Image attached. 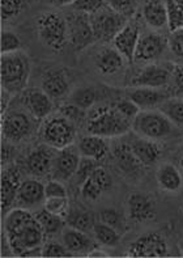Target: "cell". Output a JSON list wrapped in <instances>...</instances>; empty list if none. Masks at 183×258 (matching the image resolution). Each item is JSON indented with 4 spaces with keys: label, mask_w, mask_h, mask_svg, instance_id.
Wrapping results in <instances>:
<instances>
[{
    "label": "cell",
    "mask_w": 183,
    "mask_h": 258,
    "mask_svg": "<svg viewBox=\"0 0 183 258\" xmlns=\"http://www.w3.org/2000/svg\"><path fill=\"white\" fill-rule=\"evenodd\" d=\"M179 170H180V173H182V176H183V154L180 155V157H179Z\"/></svg>",
    "instance_id": "51"
},
{
    "label": "cell",
    "mask_w": 183,
    "mask_h": 258,
    "mask_svg": "<svg viewBox=\"0 0 183 258\" xmlns=\"http://www.w3.org/2000/svg\"><path fill=\"white\" fill-rule=\"evenodd\" d=\"M2 236L8 242L12 254L19 257L28 250L42 248L46 237L34 213L20 207H15L4 216Z\"/></svg>",
    "instance_id": "1"
},
{
    "label": "cell",
    "mask_w": 183,
    "mask_h": 258,
    "mask_svg": "<svg viewBox=\"0 0 183 258\" xmlns=\"http://www.w3.org/2000/svg\"><path fill=\"white\" fill-rule=\"evenodd\" d=\"M88 257H109L108 253H105L101 249L95 248L92 252L88 253Z\"/></svg>",
    "instance_id": "50"
},
{
    "label": "cell",
    "mask_w": 183,
    "mask_h": 258,
    "mask_svg": "<svg viewBox=\"0 0 183 258\" xmlns=\"http://www.w3.org/2000/svg\"><path fill=\"white\" fill-rule=\"evenodd\" d=\"M80 161H81V155L78 152L77 146L75 147L72 144L63 150H56L51 178L63 181V182L71 180L77 172Z\"/></svg>",
    "instance_id": "13"
},
{
    "label": "cell",
    "mask_w": 183,
    "mask_h": 258,
    "mask_svg": "<svg viewBox=\"0 0 183 258\" xmlns=\"http://www.w3.org/2000/svg\"><path fill=\"white\" fill-rule=\"evenodd\" d=\"M25 8V0H2V21L8 23L16 19Z\"/></svg>",
    "instance_id": "36"
},
{
    "label": "cell",
    "mask_w": 183,
    "mask_h": 258,
    "mask_svg": "<svg viewBox=\"0 0 183 258\" xmlns=\"http://www.w3.org/2000/svg\"><path fill=\"white\" fill-rule=\"evenodd\" d=\"M63 244L73 254H86L96 248V242L92 240L88 232H82L78 229L67 227L62 232Z\"/></svg>",
    "instance_id": "25"
},
{
    "label": "cell",
    "mask_w": 183,
    "mask_h": 258,
    "mask_svg": "<svg viewBox=\"0 0 183 258\" xmlns=\"http://www.w3.org/2000/svg\"><path fill=\"white\" fill-rule=\"evenodd\" d=\"M113 156H114L117 167L126 176L136 177L144 169L140 161L137 160V157L132 152L130 143H126V142L118 143L114 147V150H113Z\"/></svg>",
    "instance_id": "24"
},
{
    "label": "cell",
    "mask_w": 183,
    "mask_h": 258,
    "mask_svg": "<svg viewBox=\"0 0 183 258\" xmlns=\"http://www.w3.org/2000/svg\"><path fill=\"white\" fill-rule=\"evenodd\" d=\"M127 97L140 108V110H152L158 108L163 101H166L169 96L165 92L158 91V88L148 87H132L127 91Z\"/></svg>",
    "instance_id": "22"
},
{
    "label": "cell",
    "mask_w": 183,
    "mask_h": 258,
    "mask_svg": "<svg viewBox=\"0 0 183 258\" xmlns=\"http://www.w3.org/2000/svg\"><path fill=\"white\" fill-rule=\"evenodd\" d=\"M160 111L169 118L175 126H182L183 127V98L173 97L167 98L166 101L158 106Z\"/></svg>",
    "instance_id": "33"
},
{
    "label": "cell",
    "mask_w": 183,
    "mask_h": 258,
    "mask_svg": "<svg viewBox=\"0 0 183 258\" xmlns=\"http://www.w3.org/2000/svg\"><path fill=\"white\" fill-rule=\"evenodd\" d=\"M36 118L28 111L19 109H8L2 114V137L10 143H19L29 138L34 130Z\"/></svg>",
    "instance_id": "8"
},
{
    "label": "cell",
    "mask_w": 183,
    "mask_h": 258,
    "mask_svg": "<svg viewBox=\"0 0 183 258\" xmlns=\"http://www.w3.org/2000/svg\"><path fill=\"white\" fill-rule=\"evenodd\" d=\"M140 39V26L134 21H127V24L118 33L113 39V45L121 52L128 63L134 62L135 51L137 42Z\"/></svg>",
    "instance_id": "20"
},
{
    "label": "cell",
    "mask_w": 183,
    "mask_h": 258,
    "mask_svg": "<svg viewBox=\"0 0 183 258\" xmlns=\"http://www.w3.org/2000/svg\"><path fill=\"white\" fill-rule=\"evenodd\" d=\"M167 11V26L170 32L183 28V11L176 6L174 0H163Z\"/></svg>",
    "instance_id": "37"
},
{
    "label": "cell",
    "mask_w": 183,
    "mask_h": 258,
    "mask_svg": "<svg viewBox=\"0 0 183 258\" xmlns=\"http://www.w3.org/2000/svg\"><path fill=\"white\" fill-rule=\"evenodd\" d=\"M20 97L26 111L37 121H43L54 111V100L42 88H26Z\"/></svg>",
    "instance_id": "12"
},
{
    "label": "cell",
    "mask_w": 183,
    "mask_h": 258,
    "mask_svg": "<svg viewBox=\"0 0 183 258\" xmlns=\"http://www.w3.org/2000/svg\"><path fill=\"white\" fill-rule=\"evenodd\" d=\"M98 167V161L93 160V159H88V157H81V161H80V165H78V169L75 174L76 183L81 185L92 173L93 170Z\"/></svg>",
    "instance_id": "45"
},
{
    "label": "cell",
    "mask_w": 183,
    "mask_h": 258,
    "mask_svg": "<svg viewBox=\"0 0 183 258\" xmlns=\"http://www.w3.org/2000/svg\"><path fill=\"white\" fill-rule=\"evenodd\" d=\"M106 2L111 8H114L115 11L123 13L126 16L131 12L134 6V0H106Z\"/></svg>",
    "instance_id": "48"
},
{
    "label": "cell",
    "mask_w": 183,
    "mask_h": 258,
    "mask_svg": "<svg viewBox=\"0 0 183 258\" xmlns=\"http://www.w3.org/2000/svg\"><path fill=\"white\" fill-rule=\"evenodd\" d=\"M69 101L77 105L78 108L89 110L97 101V92L92 87H80L71 93Z\"/></svg>",
    "instance_id": "34"
},
{
    "label": "cell",
    "mask_w": 183,
    "mask_h": 258,
    "mask_svg": "<svg viewBox=\"0 0 183 258\" xmlns=\"http://www.w3.org/2000/svg\"><path fill=\"white\" fill-rule=\"evenodd\" d=\"M55 154V148L50 147L45 143L41 144L25 157V161H24L25 170L36 178H42V177L51 178Z\"/></svg>",
    "instance_id": "11"
},
{
    "label": "cell",
    "mask_w": 183,
    "mask_h": 258,
    "mask_svg": "<svg viewBox=\"0 0 183 258\" xmlns=\"http://www.w3.org/2000/svg\"><path fill=\"white\" fill-rule=\"evenodd\" d=\"M113 178L104 167L98 165L93 173L80 185V196L88 202H96L101 198L105 191L111 189Z\"/></svg>",
    "instance_id": "15"
},
{
    "label": "cell",
    "mask_w": 183,
    "mask_h": 258,
    "mask_svg": "<svg viewBox=\"0 0 183 258\" xmlns=\"http://www.w3.org/2000/svg\"><path fill=\"white\" fill-rule=\"evenodd\" d=\"M90 23L96 41L113 42L115 36L127 24V16L115 11L110 6H106L98 12L90 15Z\"/></svg>",
    "instance_id": "7"
},
{
    "label": "cell",
    "mask_w": 183,
    "mask_h": 258,
    "mask_svg": "<svg viewBox=\"0 0 183 258\" xmlns=\"http://www.w3.org/2000/svg\"><path fill=\"white\" fill-rule=\"evenodd\" d=\"M174 97L183 98V64H174L171 67L170 82Z\"/></svg>",
    "instance_id": "46"
},
{
    "label": "cell",
    "mask_w": 183,
    "mask_h": 258,
    "mask_svg": "<svg viewBox=\"0 0 183 258\" xmlns=\"http://www.w3.org/2000/svg\"><path fill=\"white\" fill-rule=\"evenodd\" d=\"M59 114H62L63 117L69 119V121L77 127L80 124H85L88 113H86V110H84V109L78 108L77 105L69 102V104H65L63 105V106H60V109H59Z\"/></svg>",
    "instance_id": "35"
},
{
    "label": "cell",
    "mask_w": 183,
    "mask_h": 258,
    "mask_svg": "<svg viewBox=\"0 0 183 258\" xmlns=\"http://www.w3.org/2000/svg\"><path fill=\"white\" fill-rule=\"evenodd\" d=\"M143 17L145 23L153 29H161L167 25V11L165 2L148 0L143 7Z\"/></svg>",
    "instance_id": "29"
},
{
    "label": "cell",
    "mask_w": 183,
    "mask_h": 258,
    "mask_svg": "<svg viewBox=\"0 0 183 258\" xmlns=\"http://www.w3.org/2000/svg\"><path fill=\"white\" fill-rule=\"evenodd\" d=\"M93 233H95V239L98 244L105 246H113L118 245L121 241V233L119 231L113 227L105 224V223L98 222L96 223L95 228H93Z\"/></svg>",
    "instance_id": "32"
},
{
    "label": "cell",
    "mask_w": 183,
    "mask_h": 258,
    "mask_svg": "<svg viewBox=\"0 0 183 258\" xmlns=\"http://www.w3.org/2000/svg\"><path fill=\"white\" fill-rule=\"evenodd\" d=\"M42 89L55 101L69 92L68 74L64 69L50 70L42 78Z\"/></svg>",
    "instance_id": "23"
},
{
    "label": "cell",
    "mask_w": 183,
    "mask_h": 258,
    "mask_svg": "<svg viewBox=\"0 0 183 258\" xmlns=\"http://www.w3.org/2000/svg\"><path fill=\"white\" fill-rule=\"evenodd\" d=\"M76 0H51V3L56 7H71Z\"/></svg>",
    "instance_id": "49"
},
{
    "label": "cell",
    "mask_w": 183,
    "mask_h": 258,
    "mask_svg": "<svg viewBox=\"0 0 183 258\" xmlns=\"http://www.w3.org/2000/svg\"><path fill=\"white\" fill-rule=\"evenodd\" d=\"M128 218L135 223H147L154 219L156 206L150 196L141 191H134L127 197Z\"/></svg>",
    "instance_id": "17"
},
{
    "label": "cell",
    "mask_w": 183,
    "mask_h": 258,
    "mask_svg": "<svg viewBox=\"0 0 183 258\" xmlns=\"http://www.w3.org/2000/svg\"><path fill=\"white\" fill-rule=\"evenodd\" d=\"M23 50V41L13 30L4 29L2 32V54Z\"/></svg>",
    "instance_id": "38"
},
{
    "label": "cell",
    "mask_w": 183,
    "mask_h": 258,
    "mask_svg": "<svg viewBox=\"0 0 183 258\" xmlns=\"http://www.w3.org/2000/svg\"><path fill=\"white\" fill-rule=\"evenodd\" d=\"M46 198H55V197H67V187L63 181L50 178L45 183Z\"/></svg>",
    "instance_id": "47"
},
{
    "label": "cell",
    "mask_w": 183,
    "mask_h": 258,
    "mask_svg": "<svg viewBox=\"0 0 183 258\" xmlns=\"http://www.w3.org/2000/svg\"><path fill=\"white\" fill-rule=\"evenodd\" d=\"M45 200V183L37 178H29V180H24L20 185L15 207L32 211L38 209L39 206H43Z\"/></svg>",
    "instance_id": "16"
},
{
    "label": "cell",
    "mask_w": 183,
    "mask_h": 258,
    "mask_svg": "<svg viewBox=\"0 0 183 258\" xmlns=\"http://www.w3.org/2000/svg\"><path fill=\"white\" fill-rule=\"evenodd\" d=\"M37 220H38L39 226L42 227L43 232L46 236H55L58 233L63 232L65 228V219L63 216H59L56 214H52L50 211L42 207V210H38L34 213Z\"/></svg>",
    "instance_id": "31"
},
{
    "label": "cell",
    "mask_w": 183,
    "mask_h": 258,
    "mask_svg": "<svg viewBox=\"0 0 183 258\" xmlns=\"http://www.w3.org/2000/svg\"><path fill=\"white\" fill-rule=\"evenodd\" d=\"M75 255L65 248L64 244L56 241H47L42 245V255L41 257H72Z\"/></svg>",
    "instance_id": "42"
},
{
    "label": "cell",
    "mask_w": 183,
    "mask_h": 258,
    "mask_svg": "<svg viewBox=\"0 0 183 258\" xmlns=\"http://www.w3.org/2000/svg\"><path fill=\"white\" fill-rule=\"evenodd\" d=\"M124 58L115 47H105L96 56V69L102 75H114L124 66Z\"/></svg>",
    "instance_id": "28"
},
{
    "label": "cell",
    "mask_w": 183,
    "mask_h": 258,
    "mask_svg": "<svg viewBox=\"0 0 183 258\" xmlns=\"http://www.w3.org/2000/svg\"><path fill=\"white\" fill-rule=\"evenodd\" d=\"M114 106L117 108V110L123 115V117L130 119L131 122H134L136 115L140 113V108H139L134 101H131L128 97L121 98L119 101L115 102Z\"/></svg>",
    "instance_id": "43"
},
{
    "label": "cell",
    "mask_w": 183,
    "mask_h": 258,
    "mask_svg": "<svg viewBox=\"0 0 183 258\" xmlns=\"http://www.w3.org/2000/svg\"><path fill=\"white\" fill-rule=\"evenodd\" d=\"M39 41L52 51H62L68 43L65 17L55 12L41 13L36 21Z\"/></svg>",
    "instance_id": "4"
},
{
    "label": "cell",
    "mask_w": 183,
    "mask_h": 258,
    "mask_svg": "<svg viewBox=\"0 0 183 258\" xmlns=\"http://www.w3.org/2000/svg\"><path fill=\"white\" fill-rule=\"evenodd\" d=\"M182 211H183V207H182Z\"/></svg>",
    "instance_id": "53"
},
{
    "label": "cell",
    "mask_w": 183,
    "mask_h": 258,
    "mask_svg": "<svg viewBox=\"0 0 183 258\" xmlns=\"http://www.w3.org/2000/svg\"><path fill=\"white\" fill-rule=\"evenodd\" d=\"M0 79L2 89L12 96L25 91L30 76V59L26 52L20 51L2 54L0 60Z\"/></svg>",
    "instance_id": "3"
},
{
    "label": "cell",
    "mask_w": 183,
    "mask_h": 258,
    "mask_svg": "<svg viewBox=\"0 0 183 258\" xmlns=\"http://www.w3.org/2000/svg\"><path fill=\"white\" fill-rule=\"evenodd\" d=\"M106 6H109L106 0H76L69 8L72 11H78V12H84L86 15H93V13L98 12Z\"/></svg>",
    "instance_id": "40"
},
{
    "label": "cell",
    "mask_w": 183,
    "mask_h": 258,
    "mask_svg": "<svg viewBox=\"0 0 183 258\" xmlns=\"http://www.w3.org/2000/svg\"><path fill=\"white\" fill-rule=\"evenodd\" d=\"M20 169L13 164H7L2 169V214L6 216L11 210L15 209L16 197L21 185Z\"/></svg>",
    "instance_id": "14"
},
{
    "label": "cell",
    "mask_w": 183,
    "mask_h": 258,
    "mask_svg": "<svg viewBox=\"0 0 183 258\" xmlns=\"http://www.w3.org/2000/svg\"><path fill=\"white\" fill-rule=\"evenodd\" d=\"M76 126L62 114L52 115L45 119L41 128V139L45 144L55 150H63L75 143Z\"/></svg>",
    "instance_id": "6"
},
{
    "label": "cell",
    "mask_w": 183,
    "mask_h": 258,
    "mask_svg": "<svg viewBox=\"0 0 183 258\" xmlns=\"http://www.w3.org/2000/svg\"><path fill=\"white\" fill-rule=\"evenodd\" d=\"M167 41L158 33H147L140 36L135 51L134 62H153L165 51Z\"/></svg>",
    "instance_id": "18"
},
{
    "label": "cell",
    "mask_w": 183,
    "mask_h": 258,
    "mask_svg": "<svg viewBox=\"0 0 183 258\" xmlns=\"http://www.w3.org/2000/svg\"><path fill=\"white\" fill-rule=\"evenodd\" d=\"M136 135L152 141H163L173 134L174 123L160 110H140L132 122Z\"/></svg>",
    "instance_id": "5"
},
{
    "label": "cell",
    "mask_w": 183,
    "mask_h": 258,
    "mask_svg": "<svg viewBox=\"0 0 183 258\" xmlns=\"http://www.w3.org/2000/svg\"><path fill=\"white\" fill-rule=\"evenodd\" d=\"M98 219L100 222L113 227V228L121 231L123 227V220L121 218V214L118 213L115 209H104L98 214Z\"/></svg>",
    "instance_id": "44"
},
{
    "label": "cell",
    "mask_w": 183,
    "mask_h": 258,
    "mask_svg": "<svg viewBox=\"0 0 183 258\" xmlns=\"http://www.w3.org/2000/svg\"><path fill=\"white\" fill-rule=\"evenodd\" d=\"M64 219L67 226L78 229V231H82V232L93 231L96 223H97L95 214L88 211V210L81 209V207H76V209L69 207L68 213H67Z\"/></svg>",
    "instance_id": "30"
},
{
    "label": "cell",
    "mask_w": 183,
    "mask_h": 258,
    "mask_svg": "<svg viewBox=\"0 0 183 258\" xmlns=\"http://www.w3.org/2000/svg\"><path fill=\"white\" fill-rule=\"evenodd\" d=\"M167 45L174 56L183 62V28L170 32Z\"/></svg>",
    "instance_id": "41"
},
{
    "label": "cell",
    "mask_w": 183,
    "mask_h": 258,
    "mask_svg": "<svg viewBox=\"0 0 183 258\" xmlns=\"http://www.w3.org/2000/svg\"><path fill=\"white\" fill-rule=\"evenodd\" d=\"M128 143H130L135 156L137 157V160L140 161L144 168L154 165L160 160L161 155H162V147L158 141H152V139L137 135L135 139Z\"/></svg>",
    "instance_id": "21"
},
{
    "label": "cell",
    "mask_w": 183,
    "mask_h": 258,
    "mask_svg": "<svg viewBox=\"0 0 183 258\" xmlns=\"http://www.w3.org/2000/svg\"><path fill=\"white\" fill-rule=\"evenodd\" d=\"M85 128L88 134L98 135L102 138H118L126 135L132 128V122L111 106H97L86 115Z\"/></svg>",
    "instance_id": "2"
},
{
    "label": "cell",
    "mask_w": 183,
    "mask_h": 258,
    "mask_svg": "<svg viewBox=\"0 0 183 258\" xmlns=\"http://www.w3.org/2000/svg\"><path fill=\"white\" fill-rule=\"evenodd\" d=\"M171 70L162 64H148L131 80V87L162 88L170 82Z\"/></svg>",
    "instance_id": "19"
},
{
    "label": "cell",
    "mask_w": 183,
    "mask_h": 258,
    "mask_svg": "<svg viewBox=\"0 0 183 258\" xmlns=\"http://www.w3.org/2000/svg\"><path fill=\"white\" fill-rule=\"evenodd\" d=\"M78 152L81 157H88L96 161L104 160L109 154V143L106 138L88 134L80 138L77 143Z\"/></svg>",
    "instance_id": "26"
},
{
    "label": "cell",
    "mask_w": 183,
    "mask_h": 258,
    "mask_svg": "<svg viewBox=\"0 0 183 258\" xmlns=\"http://www.w3.org/2000/svg\"><path fill=\"white\" fill-rule=\"evenodd\" d=\"M174 2H175V4H176V6L179 7L180 10L183 11V0H174Z\"/></svg>",
    "instance_id": "52"
},
{
    "label": "cell",
    "mask_w": 183,
    "mask_h": 258,
    "mask_svg": "<svg viewBox=\"0 0 183 258\" xmlns=\"http://www.w3.org/2000/svg\"><path fill=\"white\" fill-rule=\"evenodd\" d=\"M65 23L68 30V43L76 51H82L96 41L90 23V15L72 11L65 15Z\"/></svg>",
    "instance_id": "9"
},
{
    "label": "cell",
    "mask_w": 183,
    "mask_h": 258,
    "mask_svg": "<svg viewBox=\"0 0 183 258\" xmlns=\"http://www.w3.org/2000/svg\"><path fill=\"white\" fill-rule=\"evenodd\" d=\"M128 257H166L169 245L162 235L157 232L144 233L127 246Z\"/></svg>",
    "instance_id": "10"
},
{
    "label": "cell",
    "mask_w": 183,
    "mask_h": 258,
    "mask_svg": "<svg viewBox=\"0 0 183 258\" xmlns=\"http://www.w3.org/2000/svg\"><path fill=\"white\" fill-rule=\"evenodd\" d=\"M156 180L161 190L167 193L179 191L183 185V176L179 168L170 163H163L157 168Z\"/></svg>",
    "instance_id": "27"
},
{
    "label": "cell",
    "mask_w": 183,
    "mask_h": 258,
    "mask_svg": "<svg viewBox=\"0 0 183 258\" xmlns=\"http://www.w3.org/2000/svg\"><path fill=\"white\" fill-rule=\"evenodd\" d=\"M43 207H45L47 211H50V213L56 214V215L65 218V215H67V213H68L69 210L68 197L46 198L45 203H43Z\"/></svg>",
    "instance_id": "39"
}]
</instances>
